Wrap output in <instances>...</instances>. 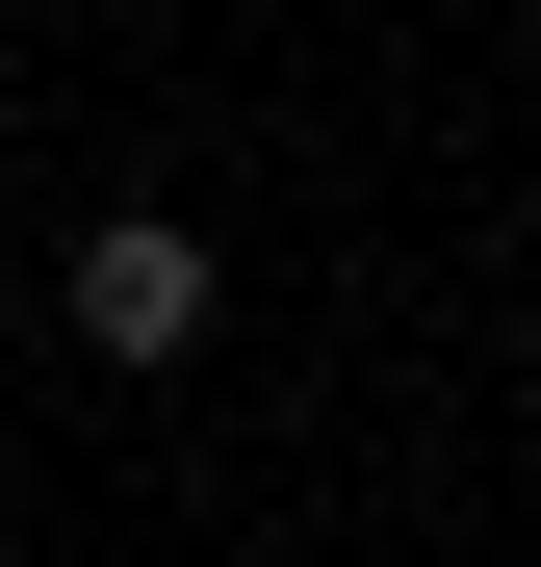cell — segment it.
Wrapping results in <instances>:
<instances>
[{"instance_id":"cell-1","label":"cell","mask_w":541,"mask_h":567,"mask_svg":"<svg viewBox=\"0 0 541 567\" xmlns=\"http://www.w3.org/2000/svg\"><path fill=\"white\" fill-rule=\"evenodd\" d=\"M207 310H232V258L180 207H104V233H77V336H104V361H207Z\"/></svg>"}]
</instances>
